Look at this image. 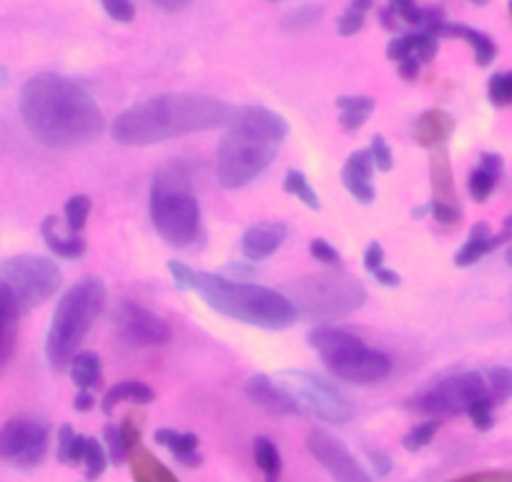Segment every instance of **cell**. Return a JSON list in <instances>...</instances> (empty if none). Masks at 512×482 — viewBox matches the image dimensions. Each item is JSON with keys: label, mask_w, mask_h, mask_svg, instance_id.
<instances>
[{"label": "cell", "mask_w": 512, "mask_h": 482, "mask_svg": "<svg viewBox=\"0 0 512 482\" xmlns=\"http://www.w3.org/2000/svg\"><path fill=\"white\" fill-rule=\"evenodd\" d=\"M21 116L48 149L68 151L103 134V113L91 93L58 73H38L21 91Z\"/></svg>", "instance_id": "1"}, {"label": "cell", "mask_w": 512, "mask_h": 482, "mask_svg": "<svg viewBox=\"0 0 512 482\" xmlns=\"http://www.w3.org/2000/svg\"><path fill=\"white\" fill-rule=\"evenodd\" d=\"M234 108L201 93H164L118 113L111 126L121 146H151L229 124Z\"/></svg>", "instance_id": "2"}, {"label": "cell", "mask_w": 512, "mask_h": 482, "mask_svg": "<svg viewBox=\"0 0 512 482\" xmlns=\"http://www.w3.org/2000/svg\"><path fill=\"white\" fill-rule=\"evenodd\" d=\"M289 126L279 113L264 106L234 108L226 134L216 151V179L224 189L236 191L262 176L277 159Z\"/></svg>", "instance_id": "3"}, {"label": "cell", "mask_w": 512, "mask_h": 482, "mask_svg": "<svg viewBox=\"0 0 512 482\" xmlns=\"http://www.w3.org/2000/svg\"><path fill=\"white\" fill-rule=\"evenodd\" d=\"M169 272L174 277L176 289L196 292L214 312L241 324L279 332V329L292 327L299 317L287 294L277 292V289L234 282V279L211 272H194L181 262H169Z\"/></svg>", "instance_id": "4"}, {"label": "cell", "mask_w": 512, "mask_h": 482, "mask_svg": "<svg viewBox=\"0 0 512 482\" xmlns=\"http://www.w3.org/2000/svg\"><path fill=\"white\" fill-rule=\"evenodd\" d=\"M149 214L154 229L169 247L189 249L204 241L201 206L191 186V171L184 161H171L154 174Z\"/></svg>", "instance_id": "5"}, {"label": "cell", "mask_w": 512, "mask_h": 482, "mask_svg": "<svg viewBox=\"0 0 512 482\" xmlns=\"http://www.w3.org/2000/svg\"><path fill=\"white\" fill-rule=\"evenodd\" d=\"M103 304H106V287L101 279H83L63 294L46 337V357L53 370H68L93 322L103 312Z\"/></svg>", "instance_id": "6"}, {"label": "cell", "mask_w": 512, "mask_h": 482, "mask_svg": "<svg viewBox=\"0 0 512 482\" xmlns=\"http://www.w3.org/2000/svg\"><path fill=\"white\" fill-rule=\"evenodd\" d=\"M309 347L319 354L329 372L337 380L349 382V385L369 387L379 385L390 377L392 362L387 354L379 349L367 347L352 332L329 324H319L309 332Z\"/></svg>", "instance_id": "7"}, {"label": "cell", "mask_w": 512, "mask_h": 482, "mask_svg": "<svg viewBox=\"0 0 512 482\" xmlns=\"http://www.w3.org/2000/svg\"><path fill=\"white\" fill-rule=\"evenodd\" d=\"M282 294H287L299 317L309 319V322L344 319L357 312V309H362L364 302H367L364 284L342 272L302 277L297 282L287 284Z\"/></svg>", "instance_id": "8"}, {"label": "cell", "mask_w": 512, "mask_h": 482, "mask_svg": "<svg viewBox=\"0 0 512 482\" xmlns=\"http://www.w3.org/2000/svg\"><path fill=\"white\" fill-rule=\"evenodd\" d=\"M277 385L282 387L292 400L297 402L299 412L317 417L322 422L332 425H344L354 417V407L342 392L334 385H329L322 377L312 375L304 370H282L277 375Z\"/></svg>", "instance_id": "9"}, {"label": "cell", "mask_w": 512, "mask_h": 482, "mask_svg": "<svg viewBox=\"0 0 512 482\" xmlns=\"http://www.w3.org/2000/svg\"><path fill=\"white\" fill-rule=\"evenodd\" d=\"M0 284H6L16 297L21 312L41 307L43 302L53 297L61 287V269L56 262L36 254H23V257L6 259L0 264Z\"/></svg>", "instance_id": "10"}, {"label": "cell", "mask_w": 512, "mask_h": 482, "mask_svg": "<svg viewBox=\"0 0 512 482\" xmlns=\"http://www.w3.org/2000/svg\"><path fill=\"white\" fill-rule=\"evenodd\" d=\"M487 395H490V390H487L485 375H480V372H462V375L435 382L430 390L417 395L410 402V410L442 420V417L465 415L470 402Z\"/></svg>", "instance_id": "11"}, {"label": "cell", "mask_w": 512, "mask_h": 482, "mask_svg": "<svg viewBox=\"0 0 512 482\" xmlns=\"http://www.w3.org/2000/svg\"><path fill=\"white\" fill-rule=\"evenodd\" d=\"M51 430L31 417H13L0 427V460L18 470H36L48 455Z\"/></svg>", "instance_id": "12"}, {"label": "cell", "mask_w": 512, "mask_h": 482, "mask_svg": "<svg viewBox=\"0 0 512 482\" xmlns=\"http://www.w3.org/2000/svg\"><path fill=\"white\" fill-rule=\"evenodd\" d=\"M116 332L123 342L134 344V347H161L171 339V327L161 317H156L151 309L141 304L123 299L116 307Z\"/></svg>", "instance_id": "13"}, {"label": "cell", "mask_w": 512, "mask_h": 482, "mask_svg": "<svg viewBox=\"0 0 512 482\" xmlns=\"http://www.w3.org/2000/svg\"><path fill=\"white\" fill-rule=\"evenodd\" d=\"M307 447L314 460L332 475L334 482H372V475L354 460L352 452L337 437L314 430L309 432Z\"/></svg>", "instance_id": "14"}, {"label": "cell", "mask_w": 512, "mask_h": 482, "mask_svg": "<svg viewBox=\"0 0 512 482\" xmlns=\"http://www.w3.org/2000/svg\"><path fill=\"white\" fill-rule=\"evenodd\" d=\"M287 231L284 221H264V224L249 226L241 236V254L249 262H264L282 249V244L287 241Z\"/></svg>", "instance_id": "15"}, {"label": "cell", "mask_w": 512, "mask_h": 482, "mask_svg": "<svg viewBox=\"0 0 512 482\" xmlns=\"http://www.w3.org/2000/svg\"><path fill=\"white\" fill-rule=\"evenodd\" d=\"M244 395L254 402L259 410L269 412V415H297L299 407L292 400V395L282 390L274 380L267 375H254L246 380Z\"/></svg>", "instance_id": "16"}, {"label": "cell", "mask_w": 512, "mask_h": 482, "mask_svg": "<svg viewBox=\"0 0 512 482\" xmlns=\"http://www.w3.org/2000/svg\"><path fill=\"white\" fill-rule=\"evenodd\" d=\"M372 174H374V164H372V156H369V151L367 149L354 151L342 169L344 189H347L354 199L362 201V204H372L374 196H377V191H374Z\"/></svg>", "instance_id": "17"}, {"label": "cell", "mask_w": 512, "mask_h": 482, "mask_svg": "<svg viewBox=\"0 0 512 482\" xmlns=\"http://www.w3.org/2000/svg\"><path fill=\"white\" fill-rule=\"evenodd\" d=\"M510 239H512L510 229H502L500 234H492L490 226H487L485 221H480V224L472 226L467 241L462 244L460 252L455 254V264L457 267H472V264H477L482 257L495 252L497 247H502V244Z\"/></svg>", "instance_id": "18"}, {"label": "cell", "mask_w": 512, "mask_h": 482, "mask_svg": "<svg viewBox=\"0 0 512 482\" xmlns=\"http://www.w3.org/2000/svg\"><path fill=\"white\" fill-rule=\"evenodd\" d=\"M21 307L6 284H0V375L11 365L13 352L18 344V319H21Z\"/></svg>", "instance_id": "19"}, {"label": "cell", "mask_w": 512, "mask_h": 482, "mask_svg": "<svg viewBox=\"0 0 512 482\" xmlns=\"http://www.w3.org/2000/svg\"><path fill=\"white\" fill-rule=\"evenodd\" d=\"M430 33H432V36H437V38L450 36V38H457V41H465L467 46H470L472 51H475L477 66H482V68H487V66H490V63L497 58V46H495V41H492V38L487 36V33L477 31V28L462 26V23H447V21H442L440 26L432 28Z\"/></svg>", "instance_id": "20"}, {"label": "cell", "mask_w": 512, "mask_h": 482, "mask_svg": "<svg viewBox=\"0 0 512 482\" xmlns=\"http://www.w3.org/2000/svg\"><path fill=\"white\" fill-rule=\"evenodd\" d=\"M437 48H440V41L432 33L420 31L410 33V36H400L395 41H390L387 46V58L395 63L402 61H417V63H430L432 58L437 56Z\"/></svg>", "instance_id": "21"}, {"label": "cell", "mask_w": 512, "mask_h": 482, "mask_svg": "<svg viewBox=\"0 0 512 482\" xmlns=\"http://www.w3.org/2000/svg\"><path fill=\"white\" fill-rule=\"evenodd\" d=\"M452 134H455V118L442 108H430L417 118L415 139L425 149H440Z\"/></svg>", "instance_id": "22"}, {"label": "cell", "mask_w": 512, "mask_h": 482, "mask_svg": "<svg viewBox=\"0 0 512 482\" xmlns=\"http://www.w3.org/2000/svg\"><path fill=\"white\" fill-rule=\"evenodd\" d=\"M500 179H502V156L490 154V151L480 154V166H477V169L470 174V179H467V191H470L472 201L485 204V201L492 196V191H495L497 181Z\"/></svg>", "instance_id": "23"}, {"label": "cell", "mask_w": 512, "mask_h": 482, "mask_svg": "<svg viewBox=\"0 0 512 482\" xmlns=\"http://www.w3.org/2000/svg\"><path fill=\"white\" fill-rule=\"evenodd\" d=\"M128 465L136 482H179V477L144 445H136L128 452Z\"/></svg>", "instance_id": "24"}, {"label": "cell", "mask_w": 512, "mask_h": 482, "mask_svg": "<svg viewBox=\"0 0 512 482\" xmlns=\"http://www.w3.org/2000/svg\"><path fill=\"white\" fill-rule=\"evenodd\" d=\"M430 179H432V201H442V204H457V189L455 176H452L450 156H447L445 146L432 149V164H430Z\"/></svg>", "instance_id": "25"}, {"label": "cell", "mask_w": 512, "mask_h": 482, "mask_svg": "<svg viewBox=\"0 0 512 482\" xmlns=\"http://www.w3.org/2000/svg\"><path fill=\"white\" fill-rule=\"evenodd\" d=\"M154 440L159 442L161 447H166V450H169L181 465L186 467L201 465L199 437L191 435V432H176V430H169V427H161V430H156Z\"/></svg>", "instance_id": "26"}, {"label": "cell", "mask_w": 512, "mask_h": 482, "mask_svg": "<svg viewBox=\"0 0 512 482\" xmlns=\"http://www.w3.org/2000/svg\"><path fill=\"white\" fill-rule=\"evenodd\" d=\"M154 400H156V392L151 390L149 385L136 380H123L106 392L101 410L106 412V415H111V412L116 410L118 405H123V402H131V405H151Z\"/></svg>", "instance_id": "27"}, {"label": "cell", "mask_w": 512, "mask_h": 482, "mask_svg": "<svg viewBox=\"0 0 512 482\" xmlns=\"http://www.w3.org/2000/svg\"><path fill=\"white\" fill-rule=\"evenodd\" d=\"M41 234H43V241L48 244V249H51L56 257L78 259V257H83V254H86V241H83L81 236H76V234L63 236L61 231H58V226H56V216H46V219H43Z\"/></svg>", "instance_id": "28"}, {"label": "cell", "mask_w": 512, "mask_h": 482, "mask_svg": "<svg viewBox=\"0 0 512 482\" xmlns=\"http://www.w3.org/2000/svg\"><path fill=\"white\" fill-rule=\"evenodd\" d=\"M377 101L372 96H339L337 108H339V126L349 134L362 129L367 124L369 113L374 111Z\"/></svg>", "instance_id": "29"}, {"label": "cell", "mask_w": 512, "mask_h": 482, "mask_svg": "<svg viewBox=\"0 0 512 482\" xmlns=\"http://www.w3.org/2000/svg\"><path fill=\"white\" fill-rule=\"evenodd\" d=\"M68 375L76 382L78 390H88L101 385L103 370H101V359H98L96 352H78L76 357L71 359L68 365Z\"/></svg>", "instance_id": "30"}, {"label": "cell", "mask_w": 512, "mask_h": 482, "mask_svg": "<svg viewBox=\"0 0 512 482\" xmlns=\"http://www.w3.org/2000/svg\"><path fill=\"white\" fill-rule=\"evenodd\" d=\"M86 435H78L71 425H61L58 427V447H56V455L58 462L63 465H81L83 462V452H86Z\"/></svg>", "instance_id": "31"}, {"label": "cell", "mask_w": 512, "mask_h": 482, "mask_svg": "<svg viewBox=\"0 0 512 482\" xmlns=\"http://www.w3.org/2000/svg\"><path fill=\"white\" fill-rule=\"evenodd\" d=\"M254 462L269 480H279V475H282V455L269 437H256L254 440Z\"/></svg>", "instance_id": "32"}, {"label": "cell", "mask_w": 512, "mask_h": 482, "mask_svg": "<svg viewBox=\"0 0 512 482\" xmlns=\"http://www.w3.org/2000/svg\"><path fill=\"white\" fill-rule=\"evenodd\" d=\"M284 191H287L289 196H297V201H302L307 209H312V211L322 209V204H319V196H317V191H314L312 181H309L307 176L302 174V171H297V169L287 171V176H284Z\"/></svg>", "instance_id": "33"}, {"label": "cell", "mask_w": 512, "mask_h": 482, "mask_svg": "<svg viewBox=\"0 0 512 482\" xmlns=\"http://www.w3.org/2000/svg\"><path fill=\"white\" fill-rule=\"evenodd\" d=\"M487 390H490V397L495 405H502V402L512 400V370L510 367H490L485 372Z\"/></svg>", "instance_id": "34"}, {"label": "cell", "mask_w": 512, "mask_h": 482, "mask_svg": "<svg viewBox=\"0 0 512 482\" xmlns=\"http://www.w3.org/2000/svg\"><path fill=\"white\" fill-rule=\"evenodd\" d=\"M83 475H86L88 482L98 480V477L106 472V465H108V455L106 450H103L101 442H96L93 437H88L86 442V452H83Z\"/></svg>", "instance_id": "35"}, {"label": "cell", "mask_w": 512, "mask_h": 482, "mask_svg": "<svg viewBox=\"0 0 512 482\" xmlns=\"http://www.w3.org/2000/svg\"><path fill=\"white\" fill-rule=\"evenodd\" d=\"M487 98L495 108L512 106V71L492 73L487 81Z\"/></svg>", "instance_id": "36"}, {"label": "cell", "mask_w": 512, "mask_h": 482, "mask_svg": "<svg viewBox=\"0 0 512 482\" xmlns=\"http://www.w3.org/2000/svg\"><path fill=\"white\" fill-rule=\"evenodd\" d=\"M66 221H68V231L76 236H81L83 226H86L88 216H91V199L83 194H76L71 196V199L66 201Z\"/></svg>", "instance_id": "37"}, {"label": "cell", "mask_w": 512, "mask_h": 482, "mask_svg": "<svg viewBox=\"0 0 512 482\" xmlns=\"http://www.w3.org/2000/svg\"><path fill=\"white\" fill-rule=\"evenodd\" d=\"M442 422L437 420V417H430V420L425 422H417L415 427H412L410 432L405 435V440H402V447L410 452H417L422 450V447H427L432 442V437L437 435V430H440Z\"/></svg>", "instance_id": "38"}, {"label": "cell", "mask_w": 512, "mask_h": 482, "mask_svg": "<svg viewBox=\"0 0 512 482\" xmlns=\"http://www.w3.org/2000/svg\"><path fill=\"white\" fill-rule=\"evenodd\" d=\"M492 410H495V402H492V397H480V400L470 402V407H467L465 415H470L472 425L477 427L480 432H487L492 430V425H495V417H492Z\"/></svg>", "instance_id": "39"}, {"label": "cell", "mask_w": 512, "mask_h": 482, "mask_svg": "<svg viewBox=\"0 0 512 482\" xmlns=\"http://www.w3.org/2000/svg\"><path fill=\"white\" fill-rule=\"evenodd\" d=\"M103 437H106V450H108V457H111V462H116V465L126 462L131 447H128L126 440H123L121 425H106L103 427Z\"/></svg>", "instance_id": "40"}, {"label": "cell", "mask_w": 512, "mask_h": 482, "mask_svg": "<svg viewBox=\"0 0 512 482\" xmlns=\"http://www.w3.org/2000/svg\"><path fill=\"white\" fill-rule=\"evenodd\" d=\"M367 151H369V156H372L374 169L384 171V174H387V171H392V166H395V156H392V149H390V144L384 141V136H379V134L374 136Z\"/></svg>", "instance_id": "41"}, {"label": "cell", "mask_w": 512, "mask_h": 482, "mask_svg": "<svg viewBox=\"0 0 512 482\" xmlns=\"http://www.w3.org/2000/svg\"><path fill=\"white\" fill-rule=\"evenodd\" d=\"M427 211H430L432 219L442 226H455V224H460V219H462L460 206L442 204V201H430V204H427Z\"/></svg>", "instance_id": "42"}, {"label": "cell", "mask_w": 512, "mask_h": 482, "mask_svg": "<svg viewBox=\"0 0 512 482\" xmlns=\"http://www.w3.org/2000/svg\"><path fill=\"white\" fill-rule=\"evenodd\" d=\"M319 16H322V8L319 6H302L284 16V28H297V31H302V28L312 26Z\"/></svg>", "instance_id": "43"}, {"label": "cell", "mask_w": 512, "mask_h": 482, "mask_svg": "<svg viewBox=\"0 0 512 482\" xmlns=\"http://www.w3.org/2000/svg\"><path fill=\"white\" fill-rule=\"evenodd\" d=\"M309 254L314 257V262L324 264V267H339V262H342L339 252L329 244L327 239H312V244H309Z\"/></svg>", "instance_id": "44"}, {"label": "cell", "mask_w": 512, "mask_h": 482, "mask_svg": "<svg viewBox=\"0 0 512 482\" xmlns=\"http://www.w3.org/2000/svg\"><path fill=\"white\" fill-rule=\"evenodd\" d=\"M101 6L108 13V18L116 23H131L136 16V8L131 0H101Z\"/></svg>", "instance_id": "45"}, {"label": "cell", "mask_w": 512, "mask_h": 482, "mask_svg": "<svg viewBox=\"0 0 512 482\" xmlns=\"http://www.w3.org/2000/svg\"><path fill=\"white\" fill-rule=\"evenodd\" d=\"M364 28V13L354 11V8H347V11L342 13V16L337 18V31L339 36L349 38V36H357L359 31Z\"/></svg>", "instance_id": "46"}, {"label": "cell", "mask_w": 512, "mask_h": 482, "mask_svg": "<svg viewBox=\"0 0 512 482\" xmlns=\"http://www.w3.org/2000/svg\"><path fill=\"white\" fill-rule=\"evenodd\" d=\"M141 430H144V417L141 415H126V420L121 422V432L126 445L134 450L136 445H141Z\"/></svg>", "instance_id": "47"}, {"label": "cell", "mask_w": 512, "mask_h": 482, "mask_svg": "<svg viewBox=\"0 0 512 482\" xmlns=\"http://www.w3.org/2000/svg\"><path fill=\"white\" fill-rule=\"evenodd\" d=\"M452 482H512V470H482L465 477H457Z\"/></svg>", "instance_id": "48"}, {"label": "cell", "mask_w": 512, "mask_h": 482, "mask_svg": "<svg viewBox=\"0 0 512 482\" xmlns=\"http://www.w3.org/2000/svg\"><path fill=\"white\" fill-rule=\"evenodd\" d=\"M382 267H384V249L379 241H372V244L364 249V269H367L369 274H374Z\"/></svg>", "instance_id": "49"}, {"label": "cell", "mask_w": 512, "mask_h": 482, "mask_svg": "<svg viewBox=\"0 0 512 482\" xmlns=\"http://www.w3.org/2000/svg\"><path fill=\"white\" fill-rule=\"evenodd\" d=\"M369 460H372V467L377 470V477H384V475H390L392 470V460L384 452H374L369 450Z\"/></svg>", "instance_id": "50"}, {"label": "cell", "mask_w": 512, "mask_h": 482, "mask_svg": "<svg viewBox=\"0 0 512 482\" xmlns=\"http://www.w3.org/2000/svg\"><path fill=\"white\" fill-rule=\"evenodd\" d=\"M374 279H377L379 284H382V287H400V282H402V277L397 272H392V269H387V267H382V269H377V272L372 274Z\"/></svg>", "instance_id": "51"}, {"label": "cell", "mask_w": 512, "mask_h": 482, "mask_svg": "<svg viewBox=\"0 0 512 482\" xmlns=\"http://www.w3.org/2000/svg\"><path fill=\"white\" fill-rule=\"evenodd\" d=\"M154 6L161 8L164 13H179L186 6H191V0H154Z\"/></svg>", "instance_id": "52"}, {"label": "cell", "mask_w": 512, "mask_h": 482, "mask_svg": "<svg viewBox=\"0 0 512 482\" xmlns=\"http://www.w3.org/2000/svg\"><path fill=\"white\" fill-rule=\"evenodd\" d=\"M73 407H76L78 412L93 410V407H96V397H93L88 390H81V392H78V395H76V400H73Z\"/></svg>", "instance_id": "53"}, {"label": "cell", "mask_w": 512, "mask_h": 482, "mask_svg": "<svg viewBox=\"0 0 512 482\" xmlns=\"http://www.w3.org/2000/svg\"><path fill=\"white\" fill-rule=\"evenodd\" d=\"M420 66L422 63H417V61H402V63H397V71H400V76L405 78V81H415L417 73H420Z\"/></svg>", "instance_id": "54"}, {"label": "cell", "mask_w": 512, "mask_h": 482, "mask_svg": "<svg viewBox=\"0 0 512 482\" xmlns=\"http://www.w3.org/2000/svg\"><path fill=\"white\" fill-rule=\"evenodd\" d=\"M379 23H382L384 31H397V16L390 8H382V11H379Z\"/></svg>", "instance_id": "55"}, {"label": "cell", "mask_w": 512, "mask_h": 482, "mask_svg": "<svg viewBox=\"0 0 512 482\" xmlns=\"http://www.w3.org/2000/svg\"><path fill=\"white\" fill-rule=\"evenodd\" d=\"M372 6H374V0H352V6L349 8H354V11L359 13H367Z\"/></svg>", "instance_id": "56"}, {"label": "cell", "mask_w": 512, "mask_h": 482, "mask_svg": "<svg viewBox=\"0 0 512 482\" xmlns=\"http://www.w3.org/2000/svg\"><path fill=\"white\" fill-rule=\"evenodd\" d=\"M470 3H475V6H487L490 0H470Z\"/></svg>", "instance_id": "57"}, {"label": "cell", "mask_w": 512, "mask_h": 482, "mask_svg": "<svg viewBox=\"0 0 512 482\" xmlns=\"http://www.w3.org/2000/svg\"><path fill=\"white\" fill-rule=\"evenodd\" d=\"M505 229L512 231V216H507V219H505Z\"/></svg>", "instance_id": "58"}, {"label": "cell", "mask_w": 512, "mask_h": 482, "mask_svg": "<svg viewBox=\"0 0 512 482\" xmlns=\"http://www.w3.org/2000/svg\"><path fill=\"white\" fill-rule=\"evenodd\" d=\"M507 264H510V267H512V247L507 249Z\"/></svg>", "instance_id": "59"}, {"label": "cell", "mask_w": 512, "mask_h": 482, "mask_svg": "<svg viewBox=\"0 0 512 482\" xmlns=\"http://www.w3.org/2000/svg\"><path fill=\"white\" fill-rule=\"evenodd\" d=\"M507 11H510V18H512V0H510V3H507Z\"/></svg>", "instance_id": "60"}, {"label": "cell", "mask_w": 512, "mask_h": 482, "mask_svg": "<svg viewBox=\"0 0 512 482\" xmlns=\"http://www.w3.org/2000/svg\"><path fill=\"white\" fill-rule=\"evenodd\" d=\"M269 482H277V480H269Z\"/></svg>", "instance_id": "61"}]
</instances>
